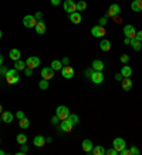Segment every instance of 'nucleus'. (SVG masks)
I'll use <instances>...</instances> for the list:
<instances>
[{
  "instance_id": "nucleus-1",
  "label": "nucleus",
  "mask_w": 142,
  "mask_h": 155,
  "mask_svg": "<svg viewBox=\"0 0 142 155\" xmlns=\"http://www.w3.org/2000/svg\"><path fill=\"white\" fill-rule=\"evenodd\" d=\"M6 81H7V84L13 85V84H17L20 81V75H19V71L16 70V68H9L7 73L5 75Z\"/></svg>"
},
{
  "instance_id": "nucleus-2",
  "label": "nucleus",
  "mask_w": 142,
  "mask_h": 155,
  "mask_svg": "<svg viewBox=\"0 0 142 155\" xmlns=\"http://www.w3.org/2000/svg\"><path fill=\"white\" fill-rule=\"evenodd\" d=\"M56 115L60 118V121L67 120V118H68V115H70V110H68L66 105H58V107L56 108Z\"/></svg>"
},
{
  "instance_id": "nucleus-3",
  "label": "nucleus",
  "mask_w": 142,
  "mask_h": 155,
  "mask_svg": "<svg viewBox=\"0 0 142 155\" xmlns=\"http://www.w3.org/2000/svg\"><path fill=\"white\" fill-rule=\"evenodd\" d=\"M37 21L38 20L34 17L33 14H27V16L23 17V24H24V27H27V28H34L36 24H37Z\"/></svg>"
},
{
  "instance_id": "nucleus-4",
  "label": "nucleus",
  "mask_w": 142,
  "mask_h": 155,
  "mask_svg": "<svg viewBox=\"0 0 142 155\" xmlns=\"http://www.w3.org/2000/svg\"><path fill=\"white\" fill-rule=\"evenodd\" d=\"M63 9H64V12H67L68 14L74 13V12H77V3L76 2H73V0H64Z\"/></svg>"
},
{
  "instance_id": "nucleus-5",
  "label": "nucleus",
  "mask_w": 142,
  "mask_h": 155,
  "mask_svg": "<svg viewBox=\"0 0 142 155\" xmlns=\"http://www.w3.org/2000/svg\"><path fill=\"white\" fill-rule=\"evenodd\" d=\"M90 80L94 83V84H101L102 81H104V74H102V71H95L92 70L90 75Z\"/></svg>"
},
{
  "instance_id": "nucleus-6",
  "label": "nucleus",
  "mask_w": 142,
  "mask_h": 155,
  "mask_svg": "<svg viewBox=\"0 0 142 155\" xmlns=\"http://www.w3.org/2000/svg\"><path fill=\"white\" fill-rule=\"evenodd\" d=\"M112 147L117 151H118V154H119V151H122L124 148H127V142H125V140H124V138H121V137H117V138H115V140L112 141Z\"/></svg>"
},
{
  "instance_id": "nucleus-7",
  "label": "nucleus",
  "mask_w": 142,
  "mask_h": 155,
  "mask_svg": "<svg viewBox=\"0 0 142 155\" xmlns=\"http://www.w3.org/2000/svg\"><path fill=\"white\" fill-rule=\"evenodd\" d=\"M124 34H125V37H128V38H135L137 30H135V27H134L132 24H125V26H124Z\"/></svg>"
},
{
  "instance_id": "nucleus-8",
  "label": "nucleus",
  "mask_w": 142,
  "mask_h": 155,
  "mask_svg": "<svg viewBox=\"0 0 142 155\" xmlns=\"http://www.w3.org/2000/svg\"><path fill=\"white\" fill-rule=\"evenodd\" d=\"M73 127H74V124H73V121H71L70 118L60 121V130H61L63 132H70L71 130H73Z\"/></svg>"
},
{
  "instance_id": "nucleus-9",
  "label": "nucleus",
  "mask_w": 142,
  "mask_h": 155,
  "mask_svg": "<svg viewBox=\"0 0 142 155\" xmlns=\"http://www.w3.org/2000/svg\"><path fill=\"white\" fill-rule=\"evenodd\" d=\"M91 34H92L94 37H104L105 34H107V31H105V27L97 24V26H94V27L91 28Z\"/></svg>"
},
{
  "instance_id": "nucleus-10",
  "label": "nucleus",
  "mask_w": 142,
  "mask_h": 155,
  "mask_svg": "<svg viewBox=\"0 0 142 155\" xmlns=\"http://www.w3.org/2000/svg\"><path fill=\"white\" fill-rule=\"evenodd\" d=\"M54 73H56V71L53 70L51 67H46V68H43V70L40 71V75H41V78L50 81L53 77H54Z\"/></svg>"
},
{
  "instance_id": "nucleus-11",
  "label": "nucleus",
  "mask_w": 142,
  "mask_h": 155,
  "mask_svg": "<svg viewBox=\"0 0 142 155\" xmlns=\"http://www.w3.org/2000/svg\"><path fill=\"white\" fill-rule=\"evenodd\" d=\"M119 13H121V7H119V5L114 3V5H111L108 7L107 16H108V17H115V16H119Z\"/></svg>"
},
{
  "instance_id": "nucleus-12",
  "label": "nucleus",
  "mask_w": 142,
  "mask_h": 155,
  "mask_svg": "<svg viewBox=\"0 0 142 155\" xmlns=\"http://www.w3.org/2000/svg\"><path fill=\"white\" fill-rule=\"evenodd\" d=\"M26 66L28 67V68H37L38 66H40V58L36 56H31V57H28L27 60H26Z\"/></svg>"
},
{
  "instance_id": "nucleus-13",
  "label": "nucleus",
  "mask_w": 142,
  "mask_h": 155,
  "mask_svg": "<svg viewBox=\"0 0 142 155\" xmlns=\"http://www.w3.org/2000/svg\"><path fill=\"white\" fill-rule=\"evenodd\" d=\"M61 75L67 80H71L73 77H74V68L71 66H64L61 68Z\"/></svg>"
},
{
  "instance_id": "nucleus-14",
  "label": "nucleus",
  "mask_w": 142,
  "mask_h": 155,
  "mask_svg": "<svg viewBox=\"0 0 142 155\" xmlns=\"http://www.w3.org/2000/svg\"><path fill=\"white\" fill-rule=\"evenodd\" d=\"M68 19H70V21L73 24H80L81 20H82V17H81V13H80V12H74V13H70V14H68Z\"/></svg>"
},
{
  "instance_id": "nucleus-15",
  "label": "nucleus",
  "mask_w": 142,
  "mask_h": 155,
  "mask_svg": "<svg viewBox=\"0 0 142 155\" xmlns=\"http://www.w3.org/2000/svg\"><path fill=\"white\" fill-rule=\"evenodd\" d=\"M46 137H43V135H36L34 137V140H33V144L34 147H37V148H43V147L46 145Z\"/></svg>"
},
{
  "instance_id": "nucleus-16",
  "label": "nucleus",
  "mask_w": 142,
  "mask_h": 155,
  "mask_svg": "<svg viewBox=\"0 0 142 155\" xmlns=\"http://www.w3.org/2000/svg\"><path fill=\"white\" fill-rule=\"evenodd\" d=\"M0 115H2V121L6 122V124H10V122H13V120H14V114L10 113V111H3Z\"/></svg>"
},
{
  "instance_id": "nucleus-17",
  "label": "nucleus",
  "mask_w": 142,
  "mask_h": 155,
  "mask_svg": "<svg viewBox=\"0 0 142 155\" xmlns=\"http://www.w3.org/2000/svg\"><path fill=\"white\" fill-rule=\"evenodd\" d=\"M20 57H21V51H20L19 48H11L9 51V58L13 61H17L20 60Z\"/></svg>"
},
{
  "instance_id": "nucleus-18",
  "label": "nucleus",
  "mask_w": 142,
  "mask_h": 155,
  "mask_svg": "<svg viewBox=\"0 0 142 155\" xmlns=\"http://www.w3.org/2000/svg\"><path fill=\"white\" fill-rule=\"evenodd\" d=\"M91 68H92V70H95V71H102V70L105 68L104 61L99 60V58L94 60V61H92V66H91Z\"/></svg>"
},
{
  "instance_id": "nucleus-19",
  "label": "nucleus",
  "mask_w": 142,
  "mask_h": 155,
  "mask_svg": "<svg viewBox=\"0 0 142 155\" xmlns=\"http://www.w3.org/2000/svg\"><path fill=\"white\" fill-rule=\"evenodd\" d=\"M121 87H122L124 91H129V90L132 88V80H131V77L122 78V81H121Z\"/></svg>"
},
{
  "instance_id": "nucleus-20",
  "label": "nucleus",
  "mask_w": 142,
  "mask_h": 155,
  "mask_svg": "<svg viewBox=\"0 0 142 155\" xmlns=\"http://www.w3.org/2000/svg\"><path fill=\"white\" fill-rule=\"evenodd\" d=\"M92 148H94V144H92V141L91 140H84L82 141V150H84V152H87V154H91V151H92Z\"/></svg>"
},
{
  "instance_id": "nucleus-21",
  "label": "nucleus",
  "mask_w": 142,
  "mask_h": 155,
  "mask_svg": "<svg viewBox=\"0 0 142 155\" xmlns=\"http://www.w3.org/2000/svg\"><path fill=\"white\" fill-rule=\"evenodd\" d=\"M34 28H36V33H37V34H44V33H46V30H47V27H46V23L43 21V19L38 20Z\"/></svg>"
},
{
  "instance_id": "nucleus-22",
  "label": "nucleus",
  "mask_w": 142,
  "mask_h": 155,
  "mask_svg": "<svg viewBox=\"0 0 142 155\" xmlns=\"http://www.w3.org/2000/svg\"><path fill=\"white\" fill-rule=\"evenodd\" d=\"M99 48H101L102 51H109V50H111V41H109L108 38L101 40V43H99Z\"/></svg>"
},
{
  "instance_id": "nucleus-23",
  "label": "nucleus",
  "mask_w": 142,
  "mask_h": 155,
  "mask_svg": "<svg viewBox=\"0 0 142 155\" xmlns=\"http://www.w3.org/2000/svg\"><path fill=\"white\" fill-rule=\"evenodd\" d=\"M119 73L122 74L124 78H127V77H131V75H132V68L128 66V64H125V66L121 68V71H119Z\"/></svg>"
},
{
  "instance_id": "nucleus-24",
  "label": "nucleus",
  "mask_w": 142,
  "mask_h": 155,
  "mask_svg": "<svg viewBox=\"0 0 142 155\" xmlns=\"http://www.w3.org/2000/svg\"><path fill=\"white\" fill-rule=\"evenodd\" d=\"M131 9L134 12H142V0H134L131 3Z\"/></svg>"
},
{
  "instance_id": "nucleus-25",
  "label": "nucleus",
  "mask_w": 142,
  "mask_h": 155,
  "mask_svg": "<svg viewBox=\"0 0 142 155\" xmlns=\"http://www.w3.org/2000/svg\"><path fill=\"white\" fill-rule=\"evenodd\" d=\"M105 148L102 145H97L92 148V151H91V154H94V155H105Z\"/></svg>"
},
{
  "instance_id": "nucleus-26",
  "label": "nucleus",
  "mask_w": 142,
  "mask_h": 155,
  "mask_svg": "<svg viewBox=\"0 0 142 155\" xmlns=\"http://www.w3.org/2000/svg\"><path fill=\"white\" fill-rule=\"evenodd\" d=\"M50 67H51L54 71H60L64 66H63L61 60H53V61H51V66H50Z\"/></svg>"
},
{
  "instance_id": "nucleus-27",
  "label": "nucleus",
  "mask_w": 142,
  "mask_h": 155,
  "mask_svg": "<svg viewBox=\"0 0 142 155\" xmlns=\"http://www.w3.org/2000/svg\"><path fill=\"white\" fill-rule=\"evenodd\" d=\"M142 41H138L137 38H131V46H132V48L135 50V51H141V48H142V44H141Z\"/></svg>"
},
{
  "instance_id": "nucleus-28",
  "label": "nucleus",
  "mask_w": 142,
  "mask_h": 155,
  "mask_svg": "<svg viewBox=\"0 0 142 155\" xmlns=\"http://www.w3.org/2000/svg\"><path fill=\"white\" fill-rule=\"evenodd\" d=\"M26 61H23V60H17V61H14V68L17 71H21V70H24L26 68Z\"/></svg>"
},
{
  "instance_id": "nucleus-29",
  "label": "nucleus",
  "mask_w": 142,
  "mask_h": 155,
  "mask_svg": "<svg viewBox=\"0 0 142 155\" xmlns=\"http://www.w3.org/2000/svg\"><path fill=\"white\" fill-rule=\"evenodd\" d=\"M19 127L21 128V130H26V128L30 127V121H28V118H21V120H19Z\"/></svg>"
},
{
  "instance_id": "nucleus-30",
  "label": "nucleus",
  "mask_w": 142,
  "mask_h": 155,
  "mask_svg": "<svg viewBox=\"0 0 142 155\" xmlns=\"http://www.w3.org/2000/svg\"><path fill=\"white\" fill-rule=\"evenodd\" d=\"M16 141H17V144H20V145L27 144V137H26V134H19V135L16 137Z\"/></svg>"
},
{
  "instance_id": "nucleus-31",
  "label": "nucleus",
  "mask_w": 142,
  "mask_h": 155,
  "mask_svg": "<svg viewBox=\"0 0 142 155\" xmlns=\"http://www.w3.org/2000/svg\"><path fill=\"white\" fill-rule=\"evenodd\" d=\"M48 85H50L48 80H44V78H41V80L38 81V88H40V90H48Z\"/></svg>"
},
{
  "instance_id": "nucleus-32",
  "label": "nucleus",
  "mask_w": 142,
  "mask_h": 155,
  "mask_svg": "<svg viewBox=\"0 0 142 155\" xmlns=\"http://www.w3.org/2000/svg\"><path fill=\"white\" fill-rule=\"evenodd\" d=\"M85 9H87V2L85 0H78V3H77V12H82Z\"/></svg>"
},
{
  "instance_id": "nucleus-33",
  "label": "nucleus",
  "mask_w": 142,
  "mask_h": 155,
  "mask_svg": "<svg viewBox=\"0 0 142 155\" xmlns=\"http://www.w3.org/2000/svg\"><path fill=\"white\" fill-rule=\"evenodd\" d=\"M68 118H70L71 121H73V124H74V125L80 122V117H78L77 114H71V113H70V115H68Z\"/></svg>"
},
{
  "instance_id": "nucleus-34",
  "label": "nucleus",
  "mask_w": 142,
  "mask_h": 155,
  "mask_svg": "<svg viewBox=\"0 0 142 155\" xmlns=\"http://www.w3.org/2000/svg\"><path fill=\"white\" fill-rule=\"evenodd\" d=\"M129 151H131V154L132 155H139L141 154V151H139V148H138V147H131V148H129Z\"/></svg>"
},
{
  "instance_id": "nucleus-35",
  "label": "nucleus",
  "mask_w": 142,
  "mask_h": 155,
  "mask_svg": "<svg viewBox=\"0 0 142 155\" xmlns=\"http://www.w3.org/2000/svg\"><path fill=\"white\" fill-rule=\"evenodd\" d=\"M119 60H121V63H124V64H127L128 61H129V56H128V54H122Z\"/></svg>"
},
{
  "instance_id": "nucleus-36",
  "label": "nucleus",
  "mask_w": 142,
  "mask_h": 155,
  "mask_svg": "<svg viewBox=\"0 0 142 155\" xmlns=\"http://www.w3.org/2000/svg\"><path fill=\"white\" fill-rule=\"evenodd\" d=\"M105 154H107V155H117V154H118V151H117V150H115V148L112 147L111 150H107V151H105Z\"/></svg>"
},
{
  "instance_id": "nucleus-37",
  "label": "nucleus",
  "mask_w": 142,
  "mask_h": 155,
  "mask_svg": "<svg viewBox=\"0 0 142 155\" xmlns=\"http://www.w3.org/2000/svg\"><path fill=\"white\" fill-rule=\"evenodd\" d=\"M7 70H9L7 67H5V66H0V75H2V77H5V75H6V73H7Z\"/></svg>"
},
{
  "instance_id": "nucleus-38",
  "label": "nucleus",
  "mask_w": 142,
  "mask_h": 155,
  "mask_svg": "<svg viewBox=\"0 0 142 155\" xmlns=\"http://www.w3.org/2000/svg\"><path fill=\"white\" fill-rule=\"evenodd\" d=\"M23 71H24V74H26V77H30V75L33 74V68H28V67H26Z\"/></svg>"
},
{
  "instance_id": "nucleus-39",
  "label": "nucleus",
  "mask_w": 142,
  "mask_h": 155,
  "mask_svg": "<svg viewBox=\"0 0 142 155\" xmlns=\"http://www.w3.org/2000/svg\"><path fill=\"white\" fill-rule=\"evenodd\" d=\"M61 63H63V66H70V58L68 57H63Z\"/></svg>"
},
{
  "instance_id": "nucleus-40",
  "label": "nucleus",
  "mask_w": 142,
  "mask_h": 155,
  "mask_svg": "<svg viewBox=\"0 0 142 155\" xmlns=\"http://www.w3.org/2000/svg\"><path fill=\"white\" fill-rule=\"evenodd\" d=\"M98 24L102 26V27H105V24H107V17H101V19L98 20Z\"/></svg>"
},
{
  "instance_id": "nucleus-41",
  "label": "nucleus",
  "mask_w": 142,
  "mask_h": 155,
  "mask_svg": "<svg viewBox=\"0 0 142 155\" xmlns=\"http://www.w3.org/2000/svg\"><path fill=\"white\" fill-rule=\"evenodd\" d=\"M14 117H16V118H19V120H21V118H24V113L21 111V110H20V111H17V113L14 114Z\"/></svg>"
},
{
  "instance_id": "nucleus-42",
  "label": "nucleus",
  "mask_w": 142,
  "mask_h": 155,
  "mask_svg": "<svg viewBox=\"0 0 142 155\" xmlns=\"http://www.w3.org/2000/svg\"><path fill=\"white\" fill-rule=\"evenodd\" d=\"M51 124H54V125H57V124H60V118L57 117V115L51 117Z\"/></svg>"
},
{
  "instance_id": "nucleus-43",
  "label": "nucleus",
  "mask_w": 142,
  "mask_h": 155,
  "mask_svg": "<svg viewBox=\"0 0 142 155\" xmlns=\"http://www.w3.org/2000/svg\"><path fill=\"white\" fill-rule=\"evenodd\" d=\"M135 38H137L138 41H142V30L137 31V36H135Z\"/></svg>"
},
{
  "instance_id": "nucleus-44",
  "label": "nucleus",
  "mask_w": 142,
  "mask_h": 155,
  "mask_svg": "<svg viewBox=\"0 0 142 155\" xmlns=\"http://www.w3.org/2000/svg\"><path fill=\"white\" fill-rule=\"evenodd\" d=\"M119 154H121V155H131V151L127 150V148H124L122 151H119Z\"/></svg>"
},
{
  "instance_id": "nucleus-45",
  "label": "nucleus",
  "mask_w": 142,
  "mask_h": 155,
  "mask_svg": "<svg viewBox=\"0 0 142 155\" xmlns=\"http://www.w3.org/2000/svg\"><path fill=\"white\" fill-rule=\"evenodd\" d=\"M21 152H23V154H26V152H27L28 151V147H27V144H23V145H21Z\"/></svg>"
},
{
  "instance_id": "nucleus-46",
  "label": "nucleus",
  "mask_w": 142,
  "mask_h": 155,
  "mask_svg": "<svg viewBox=\"0 0 142 155\" xmlns=\"http://www.w3.org/2000/svg\"><path fill=\"white\" fill-rule=\"evenodd\" d=\"M122 74H121V73H117V74H115V80L117 81H122Z\"/></svg>"
},
{
  "instance_id": "nucleus-47",
  "label": "nucleus",
  "mask_w": 142,
  "mask_h": 155,
  "mask_svg": "<svg viewBox=\"0 0 142 155\" xmlns=\"http://www.w3.org/2000/svg\"><path fill=\"white\" fill-rule=\"evenodd\" d=\"M34 17H36L37 20H41L43 19V13H41V12H37V13L34 14Z\"/></svg>"
},
{
  "instance_id": "nucleus-48",
  "label": "nucleus",
  "mask_w": 142,
  "mask_h": 155,
  "mask_svg": "<svg viewBox=\"0 0 142 155\" xmlns=\"http://www.w3.org/2000/svg\"><path fill=\"white\" fill-rule=\"evenodd\" d=\"M50 2H51V5H53V6H58L61 0H50Z\"/></svg>"
},
{
  "instance_id": "nucleus-49",
  "label": "nucleus",
  "mask_w": 142,
  "mask_h": 155,
  "mask_svg": "<svg viewBox=\"0 0 142 155\" xmlns=\"http://www.w3.org/2000/svg\"><path fill=\"white\" fill-rule=\"evenodd\" d=\"M91 73H92V68H88V70L85 71V75H87V77H88V78H90V75H91Z\"/></svg>"
},
{
  "instance_id": "nucleus-50",
  "label": "nucleus",
  "mask_w": 142,
  "mask_h": 155,
  "mask_svg": "<svg viewBox=\"0 0 142 155\" xmlns=\"http://www.w3.org/2000/svg\"><path fill=\"white\" fill-rule=\"evenodd\" d=\"M129 43H131V38H128V37H125V38H124V44H127V46H128Z\"/></svg>"
},
{
  "instance_id": "nucleus-51",
  "label": "nucleus",
  "mask_w": 142,
  "mask_h": 155,
  "mask_svg": "<svg viewBox=\"0 0 142 155\" xmlns=\"http://www.w3.org/2000/svg\"><path fill=\"white\" fill-rule=\"evenodd\" d=\"M0 66H3V56L0 54Z\"/></svg>"
},
{
  "instance_id": "nucleus-52",
  "label": "nucleus",
  "mask_w": 142,
  "mask_h": 155,
  "mask_svg": "<svg viewBox=\"0 0 142 155\" xmlns=\"http://www.w3.org/2000/svg\"><path fill=\"white\" fill-rule=\"evenodd\" d=\"M3 113V107H2V105H0V114Z\"/></svg>"
},
{
  "instance_id": "nucleus-53",
  "label": "nucleus",
  "mask_w": 142,
  "mask_h": 155,
  "mask_svg": "<svg viewBox=\"0 0 142 155\" xmlns=\"http://www.w3.org/2000/svg\"><path fill=\"white\" fill-rule=\"evenodd\" d=\"M0 155H5V151H2V150H0Z\"/></svg>"
},
{
  "instance_id": "nucleus-54",
  "label": "nucleus",
  "mask_w": 142,
  "mask_h": 155,
  "mask_svg": "<svg viewBox=\"0 0 142 155\" xmlns=\"http://www.w3.org/2000/svg\"><path fill=\"white\" fill-rule=\"evenodd\" d=\"M0 38H2V30H0Z\"/></svg>"
},
{
  "instance_id": "nucleus-55",
  "label": "nucleus",
  "mask_w": 142,
  "mask_h": 155,
  "mask_svg": "<svg viewBox=\"0 0 142 155\" xmlns=\"http://www.w3.org/2000/svg\"><path fill=\"white\" fill-rule=\"evenodd\" d=\"M0 122H2V115H0Z\"/></svg>"
},
{
  "instance_id": "nucleus-56",
  "label": "nucleus",
  "mask_w": 142,
  "mask_h": 155,
  "mask_svg": "<svg viewBox=\"0 0 142 155\" xmlns=\"http://www.w3.org/2000/svg\"><path fill=\"white\" fill-rule=\"evenodd\" d=\"M0 144H2V140H0Z\"/></svg>"
}]
</instances>
